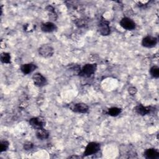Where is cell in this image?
Returning <instances> with one entry per match:
<instances>
[{
    "mask_svg": "<svg viewBox=\"0 0 159 159\" xmlns=\"http://www.w3.org/2000/svg\"><path fill=\"white\" fill-rule=\"evenodd\" d=\"M71 110L75 112L78 113H86L89 110V107L86 104L80 102L73 104L71 107Z\"/></svg>",
    "mask_w": 159,
    "mask_h": 159,
    "instance_id": "10",
    "label": "cell"
},
{
    "mask_svg": "<svg viewBox=\"0 0 159 159\" xmlns=\"http://www.w3.org/2000/svg\"><path fill=\"white\" fill-rule=\"evenodd\" d=\"M41 30L44 32H52L57 30L56 25L52 22L42 23L40 26Z\"/></svg>",
    "mask_w": 159,
    "mask_h": 159,
    "instance_id": "12",
    "label": "cell"
},
{
    "mask_svg": "<svg viewBox=\"0 0 159 159\" xmlns=\"http://www.w3.org/2000/svg\"><path fill=\"white\" fill-rule=\"evenodd\" d=\"M120 26L127 30H132L135 29L136 25L135 22L129 17H123L120 21Z\"/></svg>",
    "mask_w": 159,
    "mask_h": 159,
    "instance_id": "6",
    "label": "cell"
},
{
    "mask_svg": "<svg viewBox=\"0 0 159 159\" xmlns=\"http://www.w3.org/2000/svg\"><path fill=\"white\" fill-rule=\"evenodd\" d=\"M69 158H80V157H78V156H70V157H69Z\"/></svg>",
    "mask_w": 159,
    "mask_h": 159,
    "instance_id": "22",
    "label": "cell"
},
{
    "mask_svg": "<svg viewBox=\"0 0 159 159\" xmlns=\"http://www.w3.org/2000/svg\"><path fill=\"white\" fill-rule=\"evenodd\" d=\"M0 59L1 62L3 63L9 64L11 63V55L9 53H6V52L2 53L1 55Z\"/></svg>",
    "mask_w": 159,
    "mask_h": 159,
    "instance_id": "17",
    "label": "cell"
},
{
    "mask_svg": "<svg viewBox=\"0 0 159 159\" xmlns=\"http://www.w3.org/2000/svg\"><path fill=\"white\" fill-rule=\"evenodd\" d=\"M36 137L40 140H45L49 137V132L44 128L40 129L36 131Z\"/></svg>",
    "mask_w": 159,
    "mask_h": 159,
    "instance_id": "14",
    "label": "cell"
},
{
    "mask_svg": "<svg viewBox=\"0 0 159 159\" xmlns=\"http://www.w3.org/2000/svg\"><path fill=\"white\" fill-rule=\"evenodd\" d=\"M134 110L138 114L145 116L150 113L153 110V107L152 106H144L142 104H138L135 107Z\"/></svg>",
    "mask_w": 159,
    "mask_h": 159,
    "instance_id": "9",
    "label": "cell"
},
{
    "mask_svg": "<svg viewBox=\"0 0 159 159\" xmlns=\"http://www.w3.org/2000/svg\"><path fill=\"white\" fill-rule=\"evenodd\" d=\"M101 145L99 143L96 142H89L85 148L84 152L83 153V156L86 157L95 154L99 151Z\"/></svg>",
    "mask_w": 159,
    "mask_h": 159,
    "instance_id": "2",
    "label": "cell"
},
{
    "mask_svg": "<svg viewBox=\"0 0 159 159\" xmlns=\"http://www.w3.org/2000/svg\"><path fill=\"white\" fill-rule=\"evenodd\" d=\"M46 10L48 12L50 19H52L53 20H56V19L57 18V13L55 12L54 7L53 6L49 5L46 7Z\"/></svg>",
    "mask_w": 159,
    "mask_h": 159,
    "instance_id": "15",
    "label": "cell"
},
{
    "mask_svg": "<svg viewBox=\"0 0 159 159\" xmlns=\"http://www.w3.org/2000/svg\"><path fill=\"white\" fill-rule=\"evenodd\" d=\"M29 124L35 129H42L45 125V120L42 117H32L29 120Z\"/></svg>",
    "mask_w": 159,
    "mask_h": 159,
    "instance_id": "5",
    "label": "cell"
},
{
    "mask_svg": "<svg viewBox=\"0 0 159 159\" xmlns=\"http://www.w3.org/2000/svg\"><path fill=\"white\" fill-rule=\"evenodd\" d=\"M33 147V143L30 142H26L24 144V148L26 150H29L32 149Z\"/></svg>",
    "mask_w": 159,
    "mask_h": 159,
    "instance_id": "20",
    "label": "cell"
},
{
    "mask_svg": "<svg viewBox=\"0 0 159 159\" xmlns=\"http://www.w3.org/2000/svg\"><path fill=\"white\" fill-rule=\"evenodd\" d=\"M32 81L34 82V84L38 87L43 86L47 83L46 78L39 73H36L34 74V75L32 76Z\"/></svg>",
    "mask_w": 159,
    "mask_h": 159,
    "instance_id": "8",
    "label": "cell"
},
{
    "mask_svg": "<svg viewBox=\"0 0 159 159\" xmlns=\"http://www.w3.org/2000/svg\"><path fill=\"white\" fill-rule=\"evenodd\" d=\"M150 73L151 76L154 78H158L159 77V68L157 66H153L150 69Z\"/></svg>",
    "mask_w": 159,
    "mask_h": 159,
    "instance_id": "18",
    "label": "cell"
},
{
    "mask_svg": "<svg viewBox=\"0 0 159 159\" xmlns=\"http://www.w3.org/2000/svg\"><path fill=\"white\" fill-rule=\"evenodd\" d=\"M144 157L147 159H158L159 158L158 151L153 148H148L144 152Z\"/></svg>",
    "mask_w": 159,
    "mask_h": 159,
    "instance_id": "11",
    "label": "cell"
},
{
    "mask_svg": "<svg viewBox=\"0 0 159 159\" xmlns=\"http://www.w3.org/2000/svg\"><path fill=\"white\" fill-rule=\"evenodd\" d=\"M38 51L39 55L43 58H50L54 53L53 48L51 45L47 44H44L40 46Z\"/></svg>",
    "mask_w": 159,
    "mask_h": 159,
    "instance_id": "3",
    "label": "cell"
},
{
    "mask_svg": "<svg viewBox=\"0 0 159 159\" xmlns=\"http://www.w3.org/2000/svg\"><path fill=\"white\" fill-rule=\"evenodd\" d=\"M121 111H122V109L120 108H119L117 107H113L108 109L107 114L111 116L116 117L119 115L121 113Z\"/></svg>",
    "mask_w": 159,
    "mask_h": 159,
    "instance_id": "16",
    "label": "cell"
},
{
    "mask_svg": "<svg viewBox=\"0 0 159 159\" xmlns=\"http://www.w3.org/2000/svg\"><path fill=\"white\" fill-rule=\"evenodd\" d=\"M97 69L96 63H88L84 65L79 71L78 75L81 77L88 78L93 75Z\"/></svg>",
    "mask_w": 159,
    "mask_h": 159,
    "instance_id": "1",
    "label": "cell"
},
{
    "mask_svg": "<svg viewBox=\"0 0 159 159\" xmlns=\"http://www.w3.org/2000/svg\"><path fill=\"white\" fill-rule=\"evenodd\" d=\"M9 143L7 140H1L0 143V151L1 152L6 151L9 148Z\"/></svg>",
    "mask_w": 159,
    "mask_h": 159,
    "instance_id": "19",
    "label": "cell"
},
{
    "mask_svg": "<svg viewBox=\"0 0 159 159\" xmlns=\"http://www.w3.org/2000/svg\"><path fill=\"white\" fill-rule=\"evenodd\" d=\"M37 68V66L35 64L30 63L22 65L20 67V70L24 75H28L34 71Z\"/></svg>",
    "mask_w": 159,
    "mask_h": 159,
    "instance_id": "13",
    "label": "cell"
},
{
    "mask_svg": "<svg viewBox=\"0 0 159 159\" xmlns=\"http://www.w3.org/2000/svg\"><path fill=\"white\" fill-rule=\"evenodd\" d=\"M128 91H129V93L131 95H134V94H135L137 93V90L136 88L132 86V87H130V88H129Z\"/></svg>",
    "mask_w": 159,
    "mask_h": 159,
    "instance_id": "21",
    "label": "cell"
},
{
    "mask_svg": "<svg viewBox=\"0 0 159 159\" xmlns=\"http://www.w3.org/2000/svg\"><path fill=\"white\" fill-rule=\"evenodd\" d=\"M158 40L155 37L147 35L143 38L142 40V45L146 48H153L157 44Z\"/></svg>",
    "mask_w": 159,
    "mask_h": 159,
    "instance_id": "7",
    "label": "cell"
},
{
    "mask_svg": "<svg viewBox=\"0 0 159 159\" xmlns=\"http://www.w3.org/2000/svg\"><path fill=\"white\" fill-rule=\"evenodd\" d=\"M98 28L99 33L102 35L106 36L111 34V28L109 27V22L104 19L99 21L98 25Z\"/></svg>",
    "mask_w": 159,
    "mask_h": 159,
    "instance_id": "4",
    "label": "cell"
}]
</instances>
